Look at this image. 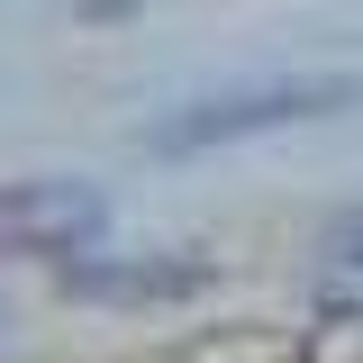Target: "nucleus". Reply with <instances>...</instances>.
I'll return each instance as SVG.
<instances>
[{"mask_svg": "<svg viewBox=\"0 0 363 363\" xmlns=\"http://www.w3.org/2000/svg\"><path fill=\"white\" fill-rule=\"evenodd\" d=\"M363 82L345 73H309V82H255V91H218V100H191L173 118H155V155H200V145H236V136L264 128H300V118H327V109H354Z\"/></svg>", "mask_w": 363, "mask_h": 363, "instance_id": "obj_1", "label": "nucleus"}, {"mask_svg": "<svg viewBox=\"0 0 363 363\" xmlns=\"http://www.w3.org/2000/svg\"><path fill=\"white\" fill-rule=\"evenodd\" d=\"M109 227V200L91 182H9L0 191V255H82Z\"/></svg>", "mask_w": 363, "mask_h": 363, "instance_id": "obj_2", "label": "nucleus"}, {"mask_svg": "<svg viewBox=\"0 0 363 363\" xmlns=\"http://www.w3.org/2000/svg\"><path fill=\"white\" fill-rule=\"evenodd\" d=\"M64 291H73V300H191V291H209V264H200V255H136V264H64Z\"/></svg>", "mask_w": 363, "mask_h": 363, "instance_id": "obj_3", "label": "nucleus"}, {"mask_svg": "<svg viewBox=\"0 0 363 363\" xmlns=\"http://www.w3.org/2000/svg\"><path fill=\"white\" fill-rule=\"evenodd\" d=\"M318 318H363V218L327 245V272H318Z\"/></svg>", "mask_w": 363, "mask_h": 363, "instance_id": "obj_4", "label": "nucleus"}, {"mask_svg": "<svg viewBox=\"0 0 363 363\" xmlns=\"http://www.w3.org/2000/svg\"><path fill=\"white\" fill-rule=\"evenodd\" d=\"M82 9H136V0H82Z\"/></svg>", "mask_w": 363, "mask_h": 363, "instance_id": "obj_5", "label": "nucleus"}]
</instances>
